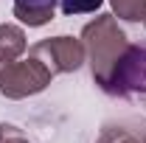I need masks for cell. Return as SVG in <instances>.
I'll return each mask as SVG.
<instances>
[{
  "mask_svg": "<svg viewBox=\"0 0 146 143\" xmlns=\"http://www.w3.org/2000/svg\"><path fill=\"white\" fill-rule=\"evenodd\" d=\"M84 39L93 56V79L101 84L115 68L118 56L127 51V36L121 34V28L115 25L112 17H98L84 28Z\"/></svg>",
  "mask_w": 146,
  "mask_h": 143,
  "instance_id": "obj_1",
  "label": "cell"
},
{
  "mask_svg": "<svg viewBox=\"0 0 146 143\" xmlns=\"http://www.w3.org/2000/svg\"><path fill=\"white\" fill-rule=\"evenodd\" d=\"M101 143H138L135 138H129L127 132H118V138L112 140V132H104V138H101Z\"/></svg>",
  "mask_w": 146,
  "mask_h": 143,
  "instance_id": "obj_10",
  "label": "cell"
},
{
  "mask_svg": "<svg viewBox=\"0 0 146 143\" xmlns=\"http://www.w3.org/2000/svg\"><path fill=\"white\" fill-rule=\"evenodd\" d=\"M51 76L54 73L48 70V65L39 56H31L25 62H11L0 70V93L9 98H23V95L39 93L51 81Z\"/></svg>",
  "mask_w": 146,
  "mask_h": 143,
  "instance_id": "obj_3",
  "label": "cell"
},
{
  "mask_svg": "<svg viewBox=\"0 0 146 143\" xmlns=\"http://www.w3.org/2000/svg\"><path fill=\"white\" fill-rule=\"evenodd\" d=\"M115 14L124 20H143L146 17V0H112Z\"/></svg>",
  "mask_w": 146,
  "mask_h": 143,
  "instance_id": "obj_7",
  "label": "cell"
},
{
  "mask_svg": "<svg viewBox=\"0 0 146 143\" xmlns=\"http://www.w3.org/2000/svg\"><path fill=\"white\" fill-rule=\"evenodd\" d=\"M0 143H28L23 138L17 126H9V124H0Z\"/></svg>",
  "mask_w": 146,
  "mask_h": 143,
  "instance_id": "obj_9",
  "label": "cell"
},
{
  "mask_svg": "<svg viewBox=\"0 0 146 143\" xmlns=\"http://www.w3.org/2000/svg\"><path fill=\"white\" fill-rule=\"evenodd\" d=\"M25 51V34L17 25H0V70Z\"/></svg>",
  "mask_w": 146,
  "mask_h": 143,
  "instance_id": "obj_6",
  "label": "cell"
},
{
  "mask_svg": "<svg viewBox=\"0 0 146 143\" xmlns=\"http://www.w3.org/2000/svg\"><path fill=\"white\" fill-rule=\"evenodd\" d=\"M31 56H48L42 59L51 73H68L76 70L84 62V45L73 36H54V39H42L31 48Z\"/></svg>",
  "mask_w": 146,
  "mask_h": 143,
  "instance_id": "obj_4",
  "label": "cell"
},
{
  "mask_svg": "<svg viewBox=\"0 0 146 143\" xmlns=\"http://www.w3.org/2000/svg\"><path fill=\"white\" fill-rule=\"evenodd\" d=\"M143 143H146V138H143Z\"/></svg>",
  "mask_w": 146,
  "mask_h": 143,
  "instance_id": "obj_11",
  "label": "cell"
},
{
  "mask_svg": "<svg viewBox=\"0 0 146 143\" xmlns=\"http://www.w3.org/2000/svg\"><path fill=\"white\" fill-rule=\"evenodd\" d=\"M56 0H14V17L25 25H45L54 20Z\"/></svg>",
  "mask_w": 146,
  "mask_h": 143,
  "instance_id": "obj_5",
  "label": "cell"
},
{
  "mask_svg": "<svg viewBox=\"0 0 146 143\" xmlns=\"http://www.w3.org/2000/svg\"><path fill=\"white\" fill-rule=\"evenodd\" d=\"M112 95H146V48H129L118 56L115 68L101 81Z\"/></svg>",
  "mask_w": 146,
  "mask_h": 143,
  "instance_id": "obj_2",
  "label": "cell"
},
{
  "mask_svg": "<svg viewBox=\"0 0 146 143\" xmlns=\"http://www.w3.org/2000/svg\"><path fill=\"white\" fill-rule=\"evenodd\" d=\"M143 20H146V17H143Z\"/></svg>",
  "mask_w": 146,
  "mask_h": 143,
  "instance_id": "obj_12",
  "label": "cell"
},
{
  "mask_svg": "<svg viewBox=\"0 0 146 143\" xmlns=\"http://www.w3.org/2000/svg\"><path fill=\"white\" fill-rule=\"evenodd\" d=\"M101 3L104 0H59V6H62L65 14H87V11L101 9Z\"/></svg>",
  "mask_w": 146,
  "mask_h": 143,
  "instance_id": "obj_8",
  "label": "cell"
}]
</instances>
